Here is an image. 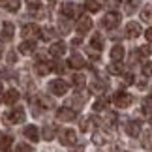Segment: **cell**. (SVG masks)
Listing matches in <instances>:
<instances>
[{
	"label": "cell",
	"mask_w": 152,
	"mask_h": 152,
	"mask_svg": "<svg viewBox=\"0 0 152 152\" xmlns=\"http://www.w3.org/2000/svg\"><path fill=\"white\" fill-rule=\"evenodd\" d=\"M58 139H60V143L64 145V147H72V145L77 143V133H75L73 130H69V128H66V130H60Z\"/></svg>",
	"instance_id": "cell-1"
},
{
	"label": "cell",
	"mask_w": 152,
	"mask_h": 152,
	"mask_svg": "<svg viewBox=\"0 0 152 152\" xmlns=\"http://www.w3.org/2000/svg\"><path fill=\"white\" fill-rule=\"evenodd\" d=\"M25 118L26 115L23 109H13L4 115V122H10V124H21V122H25Z\"/></svg>",
	"instance_id": "cell-2"
},
{
	"label": "cell",
	"mask_w": 152,
	"mask_h": 152,
	"mask_svg": "<svg viewBox=\"0 0 152 152\" xmlns=\"http://www.w3.org/2000/svg\"><path fill=\"white\" fill-rule=\"evenodd\" d=\"M113 102H115L116 107L126 109V107H130V105H132L133 98H132V94H128V92H116V94L113 96Z\"/></svg>",
	"instance_id": "cell-3"
},
{
	"label": "cell",
	"mask_w": 152,
	"mask_h": 152,
	"mask_svg": "<svg viewBox=\"0 0 152 152\" xmlns=\"http://www.w3.org/2000/svg\"><path fill=\"white\" fill-rule=\"evenodd\" d=\"M49 90H51V94H55V96H64L68 92V83L62 81V79H55V81L49 83Z\"/></svg>",
	"instance_id": "cell-4"
},
{
	"label": "cell",
	"mask_w": 152,
	"mask_h": 152,
	"mask_svg": "<svg viewBox=\"0 0 152 152\" xmlns=\"http://www.w3.org/2000/svg\"><path fill=\"white\" fill-rule=\"evenodd\" d=\"M118 23H120V13H116V11H109V13L103 17L102 25L111 30V28H116V26H118Z\"/></svg>",
	"instance_id": "cell-5"
},
{
	"label": "cell",
	"mask_w": 152,
	"mask_h": 152,
	"mask_svg": "<svg viewBox=\"0 0 152 152\" xmlns=\"http://www.w3.org/2000/svg\"><path fill=\"white\" fill-rule=\"evenodd\" d=\"M56 118L62 122H72V120H75V111L72 107H62L56 111Z\"/></svg>",
	"instance_id": "cell-6"
},
{
	"label": "cell",
	"mask_w": 152,
	"mask_h": 152,
	"mask_svg": "<svg viewBox=\"0 0 152 152\" xmlns=\"http://www.w3.org/2000/svg\"><path fill=\"white\" fill-rule=\"evenodd\" d=\"M21 32H23V36H25L26 39H32V38H38V36H39L42 28H39V26H36V25H25Z\"/></svg>",
	"instance_id": "cell-7"
},
{
	"label": "cell",
	"mask_w": 152,
	"mask_h": 152,
	"mask_svg": "<svg viewBox=\"0 0 152 152\" xmlns=\"http://www.w3.org/2000/svg\"><path fill=\"white\" fill-rule=\"evenodd\" d=\"M126 133L130 137H139V133H141V122L139 120H130L126 124Z\"/></svg>",
	"instance_id": "cell-8"
},
{
	"label": "cell",
	"mask_w": 152,
	"mask_h": 152,
	"mask_svg": "<svg viewBox=\"0 0 152 152\" xmlns=\"http://www.w3.org/2000/svg\"><path fill=\"white\" fill-rule=\"evenodd\" d=\"M126 36L128 38H137V36H141V25L135 21H130L126 25Z\"/></svg>",
	"instance_id": "cell-9"
},
{
	"label": "cell",
	"mask_w": 152,
	"mask_h": 152,
	"mask_svg": "<svg viewBox=\"0 0 152 152\" xmlns=\"http://www.w3.org/2000/svg\"><path fill=\"white\" fill-rule=\"evenodd\" d=\"M77 32L79 34H86L92 28V19L90 17H79V21H77Z\"/></svg>",
	"instance_id": "cell-10"
},
{
	"label": "cell",
	"mask_w": 152,
	"mask_h": 152,
	"mask_svg": "<svg viewBox=\"0 0 152 152\" xmlns=\"http://www.w3.org/2000/svg\"><path fill=\"white\" fill-rule=\"evenodd\" d=\"M2 102L6 105H13L19 102V92H17L15 88H10L8 92H4V98H2Z\"/></svg>",
	"instance_id": "cell-11"
},
{
	"label": "cell",
	"mask_w": 152,
	"mask_h": 152,
	"mask_svg": "<svg viewBox=\"0 0 152 152\" xmlns=\"http://www.w3.org/2000/svg\"><path fill=\"white\" fill-rule=\"evenodd\" d=\"M36 51V42H32V39H26V42H23L19 45V53L21 55H32V53Z\"/></svg>",
	"instance_id": "cell-12"
},
{
	"label": "cell",
	"mask_w": 152,
	"mask_h": 152,
	"mask_svg": "<svg viewBox=\"0 0 152 152\" xmlns=\"http://www.w3.org/2000/svg\"><path fill=\"white\" fill-rule=\"evenodd\" d=\"M64 53H66V43L64 42H56V43H53L49 47V55L51 56H62Z\"/></svg>",
	"instance_id": "cell-13"
},
{
	"label": "cell",
	"mask_w": 152,
	"mask_h": 152,
	"mask_svg": "<svg viewBox=\"0 0 152 152\" xmlns=\"http://www.w3.org/2000/svg\"><path fill=\"white\" fill-rule=\"evenodd\" d=\"M13 36H15V26L11 23H4L2 25V39L4 42H10Z\"/></svg>",
	"instance_id": "cell-14"
},
{
	"label": "cell",
	"mask_w": 152,
	"mask_h": 152,
	"mask_svg": "<svg viewBox=\"0 0 152 152\" xmlns=\"http://www.w3.org/2000/svg\"><path fill=\"white\" fill-rule=\"evenodd\" d=\"M23 133H25V137L28 139V141H38L39 139V130L36 126H25Z\"/></svg>",
	"instance_id": "cell-15"
},
{
	"label": "cell",
	"mask_w": 152,
	"mask_h": 152,
	"mask_svg": "<svg viewBox=\"0 0 152 152\" xmlns=\"http://www.w3.org/2000/svg\"><path fill=\"white\" fill-rule=\"evenodd\" d=\"M60 13L64 17H73V15H77V8H75V4H72V2H64L60 6Z\"/></svg>",
	"instance_id": "cell-16"
},
{
	"label": "cell",
	"mask_w": 152,
	"mask_h": 152,
	"mask_svg": "<svg viewBox=\"0 0 152 152\" xmlns=\"http://www.w3.org/2000/svg\"><path fill=\"white\" fill-rule=\"evenodd\" d=\"M68 66H72L75 69H81V68H85V58L81 55H72L69 60H68Z\"/></svg>",
	"instance_id": "cell-17"
},
{
	"label": "cell",
	"mask_w": 152,
	"mask_h": 152,
	"mask_svg": "<svg viewBox=\"0 0 152 152\" xmlns=\"http://www.w3.org/2000/svg\"><path fill=\"white\" fill-rule=\"evenodd\" d=\"M51 69H53V66L49 62H45V60H38L36 62V73L38 75H47Z\"/></svg>",
	"instance_id": "cell-18"
},
{
	"label": "cell",
	"mask_w": 152,
	"mask_h": 152,
	"mask_svg": "<svg viewBox=\"0 0 152 152\" xmlns=\"http://www.w3.org/2000/svg\"><path fill=\"white\" fill-rule=\"evenodd\" d=\"M122 58H124V47H122V45H115V47L111 49V60L120 62Z\"/></svg>",
	"instance_id": "cell-19"
},
{
	"label": "cell",
	"mask_w": 152,
	"mask_h": 152,
	"mask_svg": "<svg viewBox=\"0 0 152 152\" xmlns=\"http://www.w3.org/2000/svg\"><path fill=\"white\" fill-rule=\"evenodd\" d=\"M92 141H94V145H98V147H103V145L109 141V135L105 132H96L94 137H92Z\"/></svg>",
	"instance_id": "cell-20"
},
{
	"label": "cell",
	"mask_w": 152,
	"mask_h": 152,
	"mask_svg": "<svg viewBox=\"0 0 152 152\" xmlns=\"http://www.w3.org/2000/svg\"><path fill=\"white\" fill-rule=\"evenodd\" d=\"M56 135V128L55 126H43V130H42V137L45 139V141H53Z\"/></svg>",
	"instance_id": "cell-21"
},
{
	"label": "cell",
	"mask_w": 152,
	"mask_h": 152,
	"mask_svg": "<svg viewBox=\"0 0 152 152\" xmlns=\"http://www.w3.org/2000/svg\"><path fill=\"white\" fill-rule=\"evenodd\" d=\"M141 145H143V148H147V150H152V130H147V132L143 133Z\"/></svg>",
	"instance_id": "cell-22"
},
{
	"label": "cell",
	"mask_w": 152,
	"mask_h": 152,
	"mask_svg": "<svg viewBox=\"0 0 152 152\" xmlns=\"http://www.w3.org/2000/svg\"><path fill=\"white\" fill-rule=\"evenodd\" d=\"M141 21L152 25V6H145V8L141 10Z\"/></svg>",
	"instance_id": "cell-23"
},
{
	"label": "cell",
	"mask_w": 152,
	"mask_h": 152,
	"mask_svg": "<svg viewBox=\"0 0 152 152\" xmlns=\"http://www.w3.org/2000/svg\"><path fill=\"white\" fill-rule=\"evenodd\" d=\"M11 135H6V133H0V148L2 150H8L10 147H11Z\"/></svg>",
	"instance_id": "cell-24"
},
{
	"label": "cell",
	"mask_w": 152,
	"mask_h": 152,
	"mask_svg": "<svg viewBox=\"0 0 152 152\" xmlns=\"http://www.w3.org/2000/svg\"><path fill=\"white\" fill-rule=\"evenodd\" d=\"M90 45H92V49H96V51H102V49H103V38L100 36V34L92 36V42H90Z\"/></svg>",
	"instance_id": "cell-25"
},
{
	"label": "cell",
	"mask_w": 152,
	"mask_h": 152,
	"mask_svg": "<svg viewBox=\"0 0 152 152\" xmlns=\"http://www.w3.org/2000/svg\"><path fill=\"white\" fill-rule=\"evenodd\" d=\"M39 36H42L45 42H49L51 38H55V30H53L51 26H43V28H42V32H39Z\"/></svg>",
	"instance_id": "cell-26"
},
{
	"label": "cell",
	"mask_w": 152,
	"mask_h": 152,
	"mask_svg": "<svg viewBox=\"0 0 152 152\" xmlns=\"http://www.w3.org/2000/svg\"><path fill=\"white\" fill-rule=\"evenodd\" d=\"M73 85L77 86V88H83V86L86 85V77H85V75H81V73H75L73 75Z\"/></svg>",
	"instance_id": "cell-27"
},
{
	"label": "cell",
	"mask_w": 152,
	"mask_h": 152,
	"mask_svg": "<svg viewBox=\"0 0 152 152\" xmlns=\"http://www.w3.org/2000/svg\"><path fill=\"white\" fill-rule=\"evenodd\" d=\"M143 113L145 115H152V96H147L143 100Z\"/></svg>",
	"instance_id": "cell-28"
},
{
	"label": "cell",
	"mask_w": 152,
	"mask_h": 152,
	"mask_svg": "<svg viewBox=\"0 0 152 152\" xmlns=\"http://www.w3.org/2000/svg\"><path fill=\"white\" fill-rule=\"evenodd\" d=\"M122 72H124V68H122L120 62H115V64L109 66V73H113V75H120Z\"/></svg>",
	"instance_id": "cell-29"
},
{
	"label": "cell",
	"mask_w": 152,
	"mask_h": 152,
	"mask_svg": "<svg viewBox=\"0 0 152 152\" xmlns=\"http://www.w3.org/2000/svg\"><path fill=\"white\" fill-rule=\"evenodd\" d=\"M90 90H92V92H98V94H100V92H103V90H105V83H102V81H94V83L90 85Z\"/></svg>",
	"instance_id": "cell-30"
},
{
	"label": "cell",
	"mask_w": 152,
	"mask_h": 152,
	"mask_svg": "<svg viewBox=\"0 0 152 152\" xmlns=\"http://www.w3.org/2000/svg\"><path fill=\"white\" fill-rule=\"evenodd\" d=\"M86 10L88 11H98L100 10V0H86Z\"/></svg>",
	"instance_id": "cell-31"
},
{
	"label": "cell",
	"mask_w": 152,
	"mask_h": 152,
	"mask_svg": "<svg viewBox=\"0 0 152 152\" xmlns=\"http://www.w3.org/2000/svg\"><path fill=\"white\" fill-rule=\"evenodd\" d=\"M19 6H21V0H8V2H6V8L10 11H17Z\"/></svg>",
	"instance_id": "cell-32"
},
{
	"label": "cell",
	"mask_w": 152,
	"mask_h": 152,
	"mask_svg": "<svg viewBox=\"0 0 152 152\" xmlns=\"http://www.w3.org/2000/svg\"><path fill=\"white\" fill-rule=\"evenodd\" d=\"M15 152H34V147H30V145H26V143H19L15 147Z\"/></svg>",
	"instance_id": "cell-33"
},
{
	"label": "cell",
	"mask_w": 152,
	"mask_h": 152,
	"mask_svg": "<svg viewBox=\"0 0 152 152\" xmlns=\"http://www.w3.org/2000/svg\"><path fill=\"white\" fill-rule=\"evenodd\" d=\"M90 126H92V118H88V116H86V118L81 120V132H88Z\"/></svg>",
	"instance_id": "cell-34"
},
{
	"label": "cell",
	"mask_w": 152,
	"mask_h": 152,
	"mask_svg": "<svg viewBox=\"0 0 152 152\" xmlns=\"http://www.w3.org/2000/svg\"><path fill=\"white\" fill-rule=\"evenodd\" d=\"M105 107H107V100H103V98H100L94 103V111H105Z\"/></svg>",
	"instance_id": "cell-35"
},
{
	"label": "cell",
	"mask_w": 152,
	"mask_h": 152,
	"mask_svg": "<svg viewBox=\"0 0 152 152\" xmlns=\"http://www.w3.org/2000/svg\"><path fill=\"white\" fill-rule=\"evenodd\" d=\"M69 30H72V25H69V21L62 19V21H60V32H62V34H68Z\"/></svg>",
	"instance_id": "cell-36"
},
{
	"label": "cell",
	"mask_w": 152,
	"mask_h": 152,
	"mask_svg": "<svg viewBox=\"0 0 152 152\" xmlns=\"http://www.w3.org/2000/svg\"><path fill=\"white\" fill-rule=\"evenodd\" d=\"M143 73L147 75V77H152V62H148V64L143 66Z\"/></svg>",
	"instance_id": "cell-37"
},
{
	"label": "cell",
	"mask_w": 152,
	"mask_h": 152,
	"mask_svg": "<svg viewBox=\"0 0 152 152\" xmlns=\"http://www.w3.org/2000/svg\"><path fill=\"white\" fill-rule=\"evenodd\" d=\"M137 55H139V56H148V55H150V49L147 47V45H143V47L137 51Z\"/></svg>",
	"instance_id": "cell-38"
},
{
	"label": "cell",
	"mask_w": 152,
	"mask_h": 152,
	"mask_svg": "<svg viewBox=\"0 0 152 152\" xmlns=\"http://www.w3.org/2000/svg\"><path fill=\"white\" fill-rule=\"evenodd\" d=\"M64 66H66V64H62V62H56V64H55V66H53V69H55V72H56V73H62V72H64V69H66V68H64Z\"/></svg>",
	"instance_id": "cell-39"
},
{
	"label": "cell",
	"mask_w": 152,
	"mask_h": 152,
	"mask_svg": "<svg viewBox=\"0 0 152 152\" xmlns=\"http://www.w3.org/2000/svg\"><path fill=\"white\" fill-rule=\"evenodd\" d=\"M25 2H28L30 6H34V8H42V0H25Z\"/></svg>",
	"instance_id": "cell-40"
},
{
	"label": "cell",
	"mask_w": 152,
	"mask_h": 152,
	"mask_svg": "<svg viewBox=\"0 0 152 152\" xmlns=\"http://www.w3.org/2000/svg\"><path fill=\"white\" fill-rule=\"evenodd\" d=\"M15 60H17V55H15L13 51H10V53H8V62H10V64H13Z\"/></svg>",
	"instance_id": "cell-41"
},
{
	"label": "cell",
	"mask_w": 152,
	"mask_h": 152,
	"mask_svg": "<svg viewBox=\"0 0 152 152\" xmlns=\"http://www.w3.org/2000/svg\"><path fill=\"white\" fill-rule=\"evenodd\" d=\"M124 83H126V85H132V83H133V75H132V73H126V75H124Z\"/></svg>",
	"instance_id": "cell-42"
},
{
	"label": "cell",
	"mask_w": 152,
	"mask_h": 152,
	"mask_svg": "<svg viewBox=\"0 0 152 152\" xmlns=\"http://www.w3.org/2000/svg\"><path fill=\"white\" fill-rule=\"evenodd\" d=\"M145 38H147V42H150V43H152V28H148V30H147Z\"/></svg>",
	"instance_id": "cell-43"
},
{
	"label": "cell",
	"mask_w": 152,
	"mask_h": 152,
	"mask_svg": "<svg viewBox=\"0 0 152 152\" xmlns=\"http://www.w3.org/2000/svg\"><path fill=\"white\" fill-rule=\"evenodd\" d=\"M137 88H147V83H145V81H139V83H137Z\"/></svg>",
	"instance_id": "cell-44"
},
{
	"label": "cell",
	"mask_w": 152,
	"mask_h": 152,
	"mask_svg": "<svg viewBox=\"0 0 152 152\" xmlns=\"http://www.w3.org/2000/svg\"><path fill=\"white\" fill-rule=\"evenodd\" d=\"M107 2H109L111 6H118V4H120V0H107Z\"/></svg>",
	"instance_id": "cell-45"
},
{
	"label": "cell",
	"mask_w": 152,
	"mask_h": 152,
	"mask_svg": "<svg viewBox=\"0 0 152 152\" xmlns=\"http://www.w3.org/2000/svg\"><path fill=\"white\" fill-rule=\"evenodd\" d=\"M81 42H83V39H81V38H75V39H73V45H79Z\"/></svg>",
	"instance_id": "cell-46"
},
{
	"label": "cell",
	"mask_w": 152,
	"mask_h": 152,
	"mask_svg": "<svg viewBox=\"0 0 152 152\" xmlns=\"http://www.w3.org/2000/svg\"><path fill=\"white\" fill-rule=\"evenodd\" d=\"M6 2H8V0H0V6H6Z\"/></svg>",
	"instance_id": "cell-47"
},
{
	"label": "cell",
	"mask_w": 152,
	"mask_h": 152,
	"mask_svg": "<svg viewBox=\"0 0 152 152\" xmlns=\"http://www.w3.org/2000/svg\"><path fill=\"white\" fill-rule=\"evenodd\" d=\"M2 96H4V94H2V86H0V100H2Z\"/></svg>",
	"instance_id": "cell-48"
},
{
	"label": "cell",
	"mask_w": 152,
	"mask_h": 152,
	"mask_svg": "<svg viewBox=\"0 0 152 152\" xmlns=\"http://www.w3.org/2000/svg\"><path fill=\"white\" fill-rule=\"evenodd\" d=\"M0 55H2V47H0Z\"/></svg>",
	"instance_id": "cell-49"
},
{
	"label": "cell",
	"mask_w": 152,
	"mask_h": 152,
	"mask_svg": "<svg viewBox=\"0 0 152 152\" xmlns=\"http://www.w3.org/2000/svg\"><path fill=\"white\" fill-rule=\"evenodd\" d=\"M150 124H152V116H150Z\"/></svg>",
	"instance_id": "cell-50"
}]
</instances>
